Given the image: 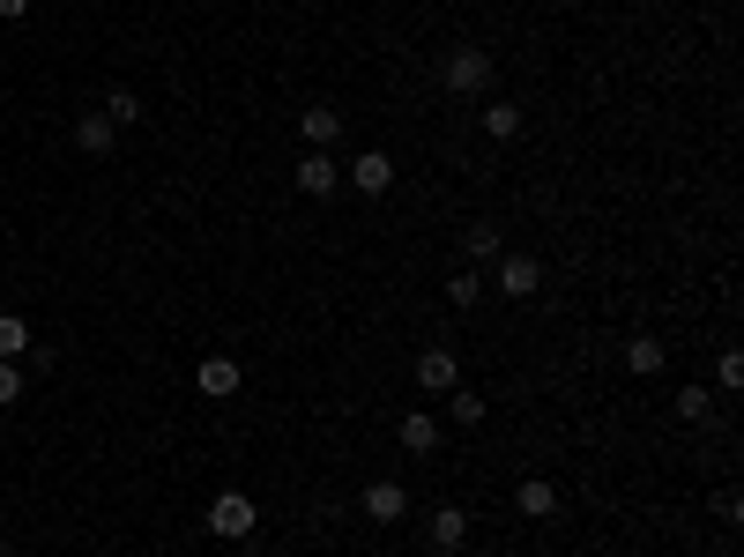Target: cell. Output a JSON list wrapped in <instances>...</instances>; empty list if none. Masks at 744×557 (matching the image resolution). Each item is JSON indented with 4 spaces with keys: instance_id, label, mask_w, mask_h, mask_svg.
<instances>
[{
    "instance_id": "484cf974",
    "label": "cell",
    "mask_w": 744,
    "mask_h": 557,
    "mask_svg": "<svg viewBox=\"0 0 744 557\" xmlns=\"http://www.w3.org/2000/svg\"><path fill=\"white\" fill-rule=\"evenodd\" d=\"M446 557H462V550H446Z\"/></svg>"
},
{
    "instance_id": "ba28073f",
    "label": "cell",
    "mask_w": 744,
    "mask_h": 557,
    "mask_svg": "<svg viewBox=\"0 0 744 557\" xmlns=\"http://www.w3.org/2000/svg\"><path fill=\"white\" fill-rule=\"evenodd\" d=\"M424 535H432V550H462V543H470V513H462V506H440V513H432V520H424Z\"/></svg>"
},
{
    "instance_id": "ffe728a7",
    "label": "cell",
    "mask_w": 744,
    "mask_h": 557,
    "mask_svg": "<svg viewBox=\"0 0 744 557\" xmlns=\"http://www.w3.org/2000/svg\"><path fill=\"white\" fill-rule=\"evenodd\" d=\"M677 416H685V424H715V394H700V387H677Z\"/></svg>"
},
{
    "instance_id": "603a6c76",
    "label": "cell",
    "mask_w": 744,
    "mask_h": 557,
    "mask_svg": "<svg viewBox=\"0 0 744 557\" xmlns=\"http://www.w3.org/2000/svg\"><path fill=\"white\" fill-rule=\"evenodd\" d=\"M8 402H23V372L0 357V409H8Z\"/></svg>"
},
{
    "instance_id": "4fadbf2b",
    "label": "cell",
    "mask_w": 744,
    "mask_h": 557,
    "mask_svg": "<svg viewBox=\"0 0 744 557\" xmlns=\"http://www.w3.org/2000/svg\"><path fill=\"white\" fill-rule=\"evenodd\" d=\"M402 432V446H410V454H440V416H424V409H410L395 424Z\"/></svg>"
},
{
    "instance_id": "6da1fadb",
    "label": "cell",
    "mask_w": 744,
    "mask_h": 557,
    "mask_svg": "<svg viewBox=\"0 0 744 557\" xmlns=\"http://www.w3.org/2000/svg\"><path fill=\"white\" fill-rule=\"evenodd\" d=\"M440 82L454 90V98H484V90H492V52L484 45H454L440 60Z\"/></svg>"
},
{
    "instance_id": "7a4b0ae2",
    "label": "cell",
    "mask_w": 744,
    "mask_h": 557,
    "mask_svg": "<svg viewBox=\"0 0 744 557\" xmlns=\"http://www.w3.org/2000/svg\"><path fill=\"white\" fill-rule=\"evenodd\" d=\"M253 528H261V513H253L247 490H217V498H209V535H217V543H247Z\"/></svg>"
},
{
    "instance_id": "2e32d148",
    "label": "cell",
    "mask_w": 744,
    "mask_h": 557,
    "mask_svg": "<svg viewBox=\"0 0 744 557\" xmlns=\"http://www.w3.org/2000/svg\"><path fill=\"white\" fill-rule=\"evenodd\" d=\"M462 253H470V267L499 261V253H506V245H499V223H470V231H462Z\"/></svg>"
},
{
    "instance_id": "d4e9b609",
    "label": "cell",
    "mask_w": 744,
    "mask_h": 557,
    "mask_svg": "<svg viewBox=\"0 0 744 557\" xmlns=\"http://www.w3.org/2000/svg\"><path fill=\"white\" fill-rule=\"evenodd\" d=\"M0 557H16V550H8V535H0Z\"/></svg>"
},
{
    "instance_id": "277c9868",
    "label": "cell",
    "mask_w": 744,
    "mask_h": 557,
    "mask_svg": "<svg viewBox=\"0 0 744 557\" xmlns=\"http://www.w3.org/2000/svg\"><path fill=\"white\" fill-rule=\"evenodd\" d=\"M335 186H343V164H335V149H305V156H298V194L328 201Z\"/></svg>"
},
{
    "instance_id": "5bb4252c",
    "label": "cell",
    "mask_w": 744,
    "mask_h": 557,
    "mask_svg": "<svg viewBox=\"0 0 744 557\" xmlns=\"http://www.w3.org/2000/svg\"><path fill=\"white\" fill-rule=\"evenodd\" d=\"M663 357H670V350L655 335H633V342H625V372H633V379H655V372H663Z\"/></svg>"
},
{
    "instance_id": "3957f363",
    "label": "cell",
    "mask_w": 744,
    "mask_h": 557,
    "mask_svg": "<svg viewBox=\"0 0 744 557\" xmlns=\"http://www.w3.org/2000/svg\"><path fill=\"white\" fill-rule=\"evenodd\" d=\"M492 291L536 297V291H544V261H536V253H499V261H492Z\"/></svg>"
},
{
    "instance_id": "9a60e30c",
    "label": "cell",
    "mask_w": 744,
    "mask_h": 557,
    "mask_svg": "<svg viewBox=\"0 0 744 557\" xmlns=\"http://www.w3.org/2000/svg\"><path fill=\"white\" fill-rule=\"evenodd\" d=\"M484 291H492V275H484V267H454V283H446V305H462V313H470Z\"/></svg>"
},
{
    "instance_id": "9c48e42d",
    "label": "cell",
    "mask_w": 744,
    "mask_h": 557,
    "mask_svg": "<svg viewBox=\"0 0 744 557\" xmlns=\"http://www.w3.org/2000/svg\"><path fill=\"white\" fill-rule=\"evenodd\" d=\"M418 387H424V394L462 387V364H454V350H424V357H418Z\"/></svg>"
},
{
    "instance_id": "7402d4cb",
    "label": "cell",
    "mask_w": 744,
    "mask_h": 557,
    "mask_svg": "<svg viewBox=\"0 0 744 557\" xmlns=\"http://www.w3.org/2000/svg\"><path fill=\"white\" fill-rule=\"evenodd\" d=\"M715 379H722V394H737V387H744V357H737V350H722Z\"/></svg>"
},
{
    "instance_id": "d6986e66",
    "label": "cell",
    "mask_w": 744,
    "mask_h": 557,
    "mask_svg": "<svg viewBox=\"0 0 744 557\" xmlns=\"http://www.w3.org/2000/svg\"><path fill=\"white\" fill-rule=\"evenodd\" d=\"M0 357L16 364V357H30V327L16 313H0Z\"/></svg>"
},
{
    "instance_id": "30bf717a",
    "label": "cell",
    "mask_w": 744,
    "mask_h": 557,
    "mask_svg": "<svg viewBox=\"0 0 744 557\" xmlns=\"http://www.w3.org/2000/svg\"><path fill=\"white\" fill-rule=\"evenodd\" d=\"M514 506H521V520H551V513H559V484L521 476V484H514Z\"/></svg>"
},
{
    "instance_id": "8fae6325",
    "label": "cell",
    "mask_w": 744,
    "mask_h": 557,
    "mask_svg": "<svg viewBox=\"0 0 744 557\" xmlns=\"http://www.w3.org/2000/svg\"><path fill=\"white\" fill-rule=\"evenodd\" d=\"M112 142H120V126L104 120V112H82V120H74V149H82V156H112Z\"/></svg>"
},
{
    "instance_id": "7c38bea8",
    "label": "cell",
    "mask_w": 744,
    "mask_h": 557,
    "mask_svg": "<svg viewBox=\"0 0 744 557\" xmlns=\"http://www.w3.org/2000/svg\"><path fill=\"white\" fill-rule=\"evenodd\" d=\"M298 126H305V142H313V149L343 142V112H335V104H305V120H298Z\"/></svg>"
},
{
    "instance_id": "8992f818",
    "label": "cell",
    "mask_w": 744,
    "mask_h": 557,
    "mask_svg": "<svg viewBox=\"0 0 744 557\" xmlns=\"http://www.w3.org/2000/svg\"><path fill=\"white\" fill-rule=\"evenodd\" d=\"M365 520H380V528L410 520V490L402 484H365Z\"/></svg>"
},
{
    "instance_id": "52a82bcc",
    "label": "cell",
    "mask_w": 744,
    "mask_h": 557,
    "mask_svg": "<svg viewBox=\"0 0 744 557\" xmlns=\"http://www.w3.org/2000/svg\"><path fill=\"white\" fill-rule=\"evenodd\" d=\"M194 387L209 394V402H231V394L247 387V372H239V364H231V357H209V364H201V372H194Z\"/></svg>"
},
{
    "instance_id": "44dd1931",
    "label": "cell",
    "mask_w": 744,
    "mask_h": 557,
    "mask_svg": "<svg viewBox=\"0 0 744 557\" xmlns=\"http://www.w3.org/2000/svg\"><path fill=\"white\" fill-rule=\"evenodd\" d=\"M104 120H112V126H134V120H142V98H134V90H112V98H104Z\"/></svg>"
},
{
    "instance_id": "e0dca14e",
    "label": "cell",
    "mask_w": 744,
    "mask_h": 557,
    "mask_svg": "<svg viewBox=\"0 0 744 557\" xmlns=\"http://www.w3.org/2000/svg\"><path fill=\"white\" fill-rule=\"evenodd\" d=\"M446 416L470 432V424H484V394H470V387H446Z\"/></svg>"
},
{
    "instance_id": "cb8c5ba5",
    "label": "cell",
    "mask_w": 744,
    "mask_h": 557,
    "mask_svg": "<svg viewBox=\"0 0 744 557\" xmlns=\"http://www.w3.org/2000/svg\"><path fill=\"white\" fill-rule=\"evenodd\" d=\"M30 16V0H0V23H23Z\"/></svg>"
},
{
    "instance_id": "5b68a950",
    "label": "cell",
    "mask_w": 744,
    "mask_h": 557,
    "mask_svg": "<svg viewBox=\"0 0 744 557\" xmlns=\"http://www.w3.org/2000/svg\"><path fill=\"white\" fill-rule=\"evenodd\" d=\"M350 186L380 201L388 186H395V156H388V149H365V156H350Z\"/></svg>"
},
{
    "instance_id": "ac0fdd59",
    "label": "cell",
    "mask_w": 744,
    "mask_h": 557,
    "mask_svg": "<svg viewBox=\"0 0 744 557\" xmlns=\"http://www.w3.org/2000/svg\"><path fill=\"white\" fill-rule=\"evenodd\" d=\"M484 134H492V142H514L521 134V104H484Z\"/></svg>"
}]
</instances>
